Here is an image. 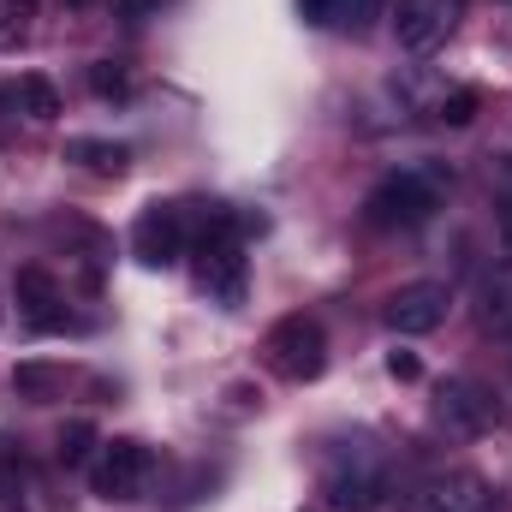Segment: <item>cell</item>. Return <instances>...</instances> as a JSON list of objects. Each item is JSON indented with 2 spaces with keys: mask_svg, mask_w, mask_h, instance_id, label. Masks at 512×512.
Listing matches in <instances>:
<instances>
[{
  "mask_svg": "<svg viewBox=\"0 0 512 512\" xmlns=\"http://www.w3.org/2000/svg\"><path fill=\"white\" fill-rule=\"evenodd\" d=\"M66 161H84L90 173H102V179H120L131 161L126 143H108V137H72L66 143Z\"/></svg>",
  "mask_w": 512,
  "mask_h": 512,
  "instance_id": "11",
  "label": "cell"
},
{
  "mask_svg": "<svg viewBox=\"0 0 512 512\" xmlns=\"http://www.w3.org/2000/svg\"><path fill=\"white\" fill-rule=\"evenodd\" d=\"M12 102H18L30 120H54V114H60V90H54L42 72H24V78L12 84Z\"/></svg>",
  "mask_w": 512,
  "mask_h": 512,
  "instance_id": "12",
  "label": "cell"
},
{
  "mask_svg": "<svg viewBox=\"0 0 512 512\" xmlns=\"http://www.w3.org/2000/svg\"><path fill=\"white\" fill-rule=\"evenodd\" d=\"M197 286L209 298H221L227 310L245 304V245H239V221L227 209L209 215L203 227V245H197Z\"/></svg>",
  "mask_w": 512,
  "mask_h": 512,
  "instance_id": "2",
  "label": "cell"
},
{
  "mask_svg": "<svg viewBox=\"0 0 512 512\" xmlns=\"http://www.w3.org/2000/svg\"><path fill=\"white\" fill-rule=\"evenodd\" d=\"M382 12V0H340V12H334V24H352V30H364L370 18Z\"/></svg>",
  "mask_w": 512,
  "mask_h": 512,
  "instance_id": "18",
  "label": "cell"
},
{
  "mask_svg": "<svg viewBox=\"0 0 512 512\" xmlns=\"http://www.w3.org/2000/svg\"><path fill=\"white\" fill-rule=\"evenodd\" d=\"M18 36H24V12H18V6H6V0H0V48H12V42H18Z\"/></svg>",
  "mask_w": 512,
  "mask_h": 512,
  "instance_id": "20",
  "label": "cell"
},
{
  "mask_svg": "<svg viewBox=\"0 0 512 512\" xmlns=\"http://www.w3.org/2000/svg\"><path fill=\"white\" fill-rule=\"evenodd\" d=\"M477 102H483V96H477L471 84H465V90H447V96L435 102V120H441V126H471V120H477Z\"/></svg>",
  "mask_w": 512,
  "mask_h": 512,
  "instance_id": "14",
  "label": "cell"
},
{
  "mask_svg": "<svg viewBox=\"0 0 512 512\" xmlns=\"http://www.w3.org/2000/svg\"><path fill=\"white\" fill-rule=\"evenodd\" d=\"M435 209H441V173H423V167L387 173L382 185L364 197V215H370V227H382V233H411V227H423Z\"/></svg>",
  "mask_w": 512,
  "mask_h": 512,
  "instance_id": "1",
  "label": "cell"
},
{
  "mask_svg": "<svg viewBox=\"0 0 512 512\" xmlns=\"http://www.w3.org/2000/svg\"><path fill=\"white\" fill-rule=\"evenodd\" d=\"M6 6H18V12H24V18H30V12H36V0H6Z\"/></svg>",
  "mask_w": 512,
  "mask_h": 512,
  "instance_id": "24",
  "label": "cell"
},
{
  "mask_svg": "<svg viewBox=\"0 0 512 512\" xmlns=\"http://www.w3.org/2000/svg\"><path fill=\"white\" fill-rule=\"evenodd\" d=\"M149 471H155V453H149L143 441H108L102 459L90 465V483H96V495H108V501H137L143 483H149Z\"/></svg>",
  "mask_w": 512,
  "mask_h": 512,
  "instance_id": "7",
  "label": "cell"
},
{
  "mask_svg": "<svg viewBox=\"0 0 512 512\" xmlns=\"http://www.w3.org/2000/svg\"><path fill=\"white\" fill-rule=\"evenodd\" d=\"M131 256H137L143 268H173V262L185 256V221H179L173 203H149V209L137 215V227H131Z\"/></svg>",
  "mask_w": 512,
  "mask_h": 512,
  "instance_id": "8",
  "label": "cell"
},
{
  "mask_svg": "<svg viewBox=\"0 0 512 512\" xmlns=\"http://www.w3.org/2000/svg\"><path fill=\"white\" fill-rule=\"evenodd\" d=\"M90 447H96V423H84V417H78V423H66V429H60V465H84V459H90Z\"/></svg>",
  "mask_w": 512,
  "mask_h": 512,
  "instance_id": "15",
  "label": "cell"
},
{
  "mask_svg": "<svg viewBox=\"0 0 512 512\" xmlns=\"http://www.w3.org/2000/svg\"><path fill=\"white\" fill-rule=\"evenodd\" d=\"M60 6H72V12H84V6H90V0H60Z\"/></svg>",
  "mask_w": 512,
  "mask_h": 512,
  "instance_id": "25",
  "label": "cell"
},
{
  "mask_svg": "<svg viewBox=\"0 0 512 512\" xmlns=\"http://www.w3.org/2000/svg\"><path fill=\"white\" fill-rule=\"evenodd\" d=\"M387 376H393V382H417V376H423V364H417L411 352H387Z\"/></svg>",
  "mask_w": 512,
  "mask_h": 512,
  "instance_id": "19",
  "label": "cell"
},
{
  "mask_svg": "<svg viewBox=\"0 0 512 512\" xmlns=\"http://www.w3.org/2000/svg\"><path fill=\"white\" fill-rule=\"evenodd\" d=\"M447 310H453V292L441 280H411L382 304V322L393 334H435L447 322Z\"/></svg>",
  "mask_w": 512,
  "mask_h": 512,
  "instance_id": "6",
  "label": "cell"
},
{
  "mask_svg": "<svg viewBox=\"0 0 512 512\" xmlns=\"http://www.w3.org/2000/svg\"><path fill=\"white\" fill-rule=\"evenodd\" d=\"M435 423H441L447 435H459V441H477V435H489V429L501 423V405H495L477 382L453 376V382L435 387Z\"/></svg>",
  "mask_w": 512,
  "mask_h": 512,
  "instance_id": "4",
  "label": "cell"
},
{
  "mask_svg": "<svg viewBox=\"0 0 512 512\" xmlns=\"http://www.w3.org/2000/svg\"><path fill=\"white\" fill-rule=\"evenodd\" d=\"M90 84H96V96H114V102L126 96V72H120V66H108V60H96V66H90Z\"/></svg>",
  "mask_w": 512,
  "mask_h": 512,
  "instance_id": "17",
  "label": "cell"
},
{
  "mask_svg": "<svg viewBox=\"0 0 512 512\" xmlns=\"http://www.w3.org/2000/svg\"><path fill=\"white\" fill-rule=\"evenodd\" d=\"M328 489H334V507H346V512H370L376 507V495H382L376 477H334Z\"/></svg>",
  "mask_w": 512,
  "mask_h": 512,
  "instance_id": "13",
  "label": "cell"
},
{
  "mask_svg": "<svg viewBox=\"0 0 512 512\" xmlns=\"http://www.w3.org/2000/svg\"><path fill=\"white\" fill-rule=\"evenodd\" d=\"M465 18V0H399L393 12V36L405 54H429L453 36V24Z\"/></svg>",
  "mask_w": 512,
  "mask_h": 512,
  "instance_id": "5",
  "label": "cell"
},
{
  "mask_svg": "<svg viewBox=\"0 0 512 512\" xmlns=\"http://www.w3.org/2000/svg\"><path fill=\"white\" fill-rule=\"evenodd\" d=\"M18 310H24V322L36 334L66 328V292H60V280L48 268H18Z\"/></svg>",
  "mask_w": 512,
  "mask_h": 512,
  "instance_id": "10",
  "label": "cell"
},
{
  "mask_svg": "<svg viewBox=\"0 0 512 512\" xmlns=\"http://www.w3.org/2000/svg\"><path fill=\"white\" fill-rule=\"evenodd\" d=\"M262 364L280 382H316L328 370V334L316 316H280L262 340Z\"/></svg>",
  "mask_w": 512,
  "mask_h": 512,
  "instance_id": "3",
  "label": "cell"
},
{
  "mask_svg": "<svg viewBox=\"0 0 512 512\" xmlns=\"http://www.w3.org/2000/svg\"><path fill=\"white\" fill-rule=\"evenodd\" d=\"M399 512H495V495H489L477 477L453 471V477H429V483H417Z\"/></svg>",
  "mask_w": 512,
  "mask_h": 512,
  "instance_id": "9",
  "label": "cell"
},
{
  "mask_svg": "<svg viewBox=\"0 0 512 512\" xmlns=\"http://www.w3.org/2000/svg\"><path fill=\"white\" fill-rule=\"evenodd\" d=\"M501 256L512 262V197L501 203Z\"/></svg>",
  "mask_w": 512,
  "mask_h": 512,
  "instance_id": "22",
  "label": "cell"
},
{
  "mask_svg": "<svg viewBox=\"0 0 512 512\" xmlns=\"http://www.w3.org/2000/svg\"><path fill=\"white\" fill-rule=\"evenodd\" d=\"M298 12H304L310 24H334V12H340V0H298Z\"/></svg>",
  "mask_w": 512,
  "mask_h": 512,
  "instance_id": "21",
  "label": "cell"
},
{
  "mask_svg": "<svg viewBox=\"0 0 512 512\" xmlns=\"http://www.w3.org/2000/svg\"><path fill=\"white\" fill-rule=\"evenodd\" d=\"M18 393H30V399H42V393H54L60 387V370H48V364H18Z\"/></svg>",
  "mask_w": 512,
  "mask_h": 512,
  "instance_id": "16",
  "label": "cell"
},
{
  "mask_svg": "<svg viewBox=\"0 0 512 512\" xmlns=\"http://www.w3.org/2000/svg\"><path fill=\"white\" fill-rule=\"evenodd\" d=\"M155 0H120V12H149Z\"/></svg>",
  "mask_w": 512,
  "mask_h": 512,
  "instance_id": "23",
  "label": "cell"
}]
</instances>
